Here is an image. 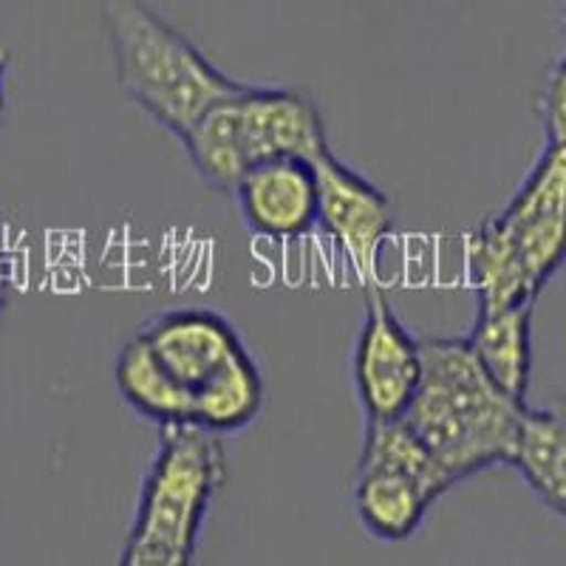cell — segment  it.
<instances>
[{
	"instance_id": "8fae6325",
	"label": "cell",
	"mask_w": 566,
	"mask_h": 566,
	"mask_svg": "<svg viewBox=\"0 0 566 566\" xmlns=\"http://www.w3.org/2000/svg\"><path fill=\"white\" fill-rule=\"evenodd\" d=\"M533 310L535 303L479 306L476 323L464 337L484 374L518 402H527L533 380Z\"/></svg>"
},
{
	"instance_id": "9a60e30c",
	"label": "cell",
	"mask_w": 566,
	"mask_h": 566,
	"mask_svg": "<svg viewBox=\"0 0 566 566\" xmlns=\"http://www.w3.org/2000/svg\"><path fill=\"white\" fill-rule=\"evenodd\" d=\"M239 97V94H235ZM235 97L221 99L210 111L196 119L179 142L185 145V154L193 165L196 174L210 187L230 193L244 179L247 170L252 168L250 156L244 150L239 130V114H235Z\"/></svg>"
},
{
	"instance_id": "5b68a950",
	"label": "cell",
	"mask_w": 566,
	"mask_h": 566,
	"mask_svg": "<svg viewBox=\"0 0 566 566\" xmlns=\"http://www.w3.org/2000/svg\"><path fill=\"white\" fill-rule=\"evenodd\" d=\"M422 380V343L394 315L380 283L366 286V317L352 352V382L366 422L402 417Z\"/></svg>"
},
{
	"instance_id": "7c38bea8",
	"label": "cell",
	"mask_w": 566,
	"mask_h": 566,
	"mask_svg": "<svg viewBox=\"0 0 566 566\" xmlns=\"http://www.w3.org/2000/svg\"><path fill=\"white\" fill-rule=\"evenodd\" d=\"M114 382L125 406L142 422L156 424L159 431L174 424H193V394L161 366L139 332L119 348Z\"/></svg>"
},
{
	"instance_id": "7a4b0ae2",
	"label": "cell",
	"mask_w": 566,
	"mask_h": 566,
	"mask_svg": "<svg viewBox=\"0 0 566 566\" xmlns=\"http://www.w3.org/2000/svg\"><path fill=\"white\" fill-rule=\"evenodd\" d=\"M479 306L535 303L566 264V148L547 145L507 205L464 235Z\"/></svg>"
},
{
	"instance_id": "4fadbf2b",
	"label": "cell",
	"mask_w": 566,
	"mask_h": 566,
	"mask_svg": "<svg viewBox=\"0 0 566 566\" xmlns=\"http://www.w3.org/2000/svg\"><path fill=\"white\" fill-rule=\"evenodd\" d=\"M513 464L527 488L566 522V399L522 408Z\"/></svg>"
},
{
	"instance_id": "6da1fadb",
	"label": "cell",
	"mask_w": 566,
	"mask_h": 566,
	"mask_svg": "<svg viewBox=\"0 0 566 566\" xmlns=\"http://www.w3.org/2000/svg\"><path fill=\"white\" fill-rule=\"evenodd\" d=\"M527 402L490 380L464 337L422 340V380L402 419L453 484L513 462Z\"/></svg>"
},
{
	"instance_id": "8992f818",
	"label": "cell",
	"mask_w": 566,
	"mask_h": 566,
	"mask_svg": "<svg viewBox=\"0 0 566 566\" xmlns=\"http://www.w3.org/2000/svg\"><path fill=\"white\" fill-rule=\"evenodd\" d=\"M317 224L346 255L363 286L377 283L380 252L391 235V201L332 150L317 156Z\"/></svg>"
},
{
	"instance_id": "2e32d148",
	"label": "cell",
	"mask_w": 566,
	"mask_h": 566,
	"mask_svg": "<svg viewBox=\"0 0 566 566\" xmlns=\"http://www.w3.org/2000/svg\"><path fill=\"white\" fill-rule=\"evenodd\" d=\"M538 119L547 145L566 148V57L555 63L538 97Z\"/></svg>"
},
{
	"instance_id": "ba28073f",
	"label": "cell",
	"mask_w": 566,
	"mask_h": 566,
	"mask_svg": "<svg viewBox=\"0 0 566 566\" xmlns=\"http://www.w3.org/2000/svg\"><path fill=\"white\" fill-rule=\"evenodd\" d=\"M239 130L252 165L277 156L315 161L328 148L323 116L312 97L275 85H247L235 97Z\"/></svg>"
},
{
	"instance_id": "d6986e66",
	"label": "cell",
	"mask_w": 566,
	"mask_h": 566,
	"mask_svg": "<svg viewBox=\"0 0 566 566\" xmlns=\"http://www.w3.org/2000/svg\"><path fill=\"white\" fill-rule=\"evenodd\" d=\"M564 29H566V9H564Z\"/></svg>"
},
{
	"instance_id": "30bf717a",
	"label": "cell",
	"mask_w": 566,
	"mask_h": 566,
	"mask_svg": "<svg viewBox=\"0 0 566 566\" xmlns=\"http://www.w3.org/2000/svg\"><path fill=\"white\" fill-rule=\"evenodd\" d=\"M437 499L442 495L431 484L397 464L360 462L354 473V515L360 527L382 544L413 538Z\"/></svg>"
},
{
	"instance_id": "5bb4252c",
	"label": "cell",
	"mask_w": 566,
	"mask_h": 566,
	"mask_svg": "<svg viewBox=\"0 0 566 566\" xmlns=\"http://www.w3.org/2000/svg\"><path fill=\"white\" fill-rule=\"evenodd\" d=\"M264 374L244 346L193 391V424L219 437L239 433L264 411Z\"/></svg>"
},
{
	"instance_id": "277c9868",
	"label": "cell",
	"mask_w": 566,
	"mask_h": 566,
	"mask_svg": "<svg viewBox=\"0 0 566 566\" xmlns=\"http://www.w3.org/2000/svg\"><path fill=\"white\" fill-rule=\"evenodd\" d=\"M227 482L219 433L199 424L161 428L154 462L145 470L136 513L123 544V566H190L201 524Z\"/></svg>"
},
{
	"instance_id": "52a82bcc",
	"label": "cell",
	"mask_w": 566,
	"mask_h": 566,
	"mask_svg": "<svg viewBox=\"0 0 566 566\" xmlns=\"http://www.w3.org/2000/svg\"><path fill=\"white\" fill-rule=\"evenodd\" d=\"M232 199L255 235L295 244L317 227L315 165L295 156L258 161L232 190Z\"/></svg>"
},
{
	"instance_id": "e0dca14e",
	"label": "cell",
	"mask_w": 566,
	"mask_h": 566,
	"mask_svg": "<svg viewBox=\"0 0 566 566\" xmlns=\"http://www.w3.org/2000/svg\"><path fill=\"white\" fill-rule=\"evenodd\" d=\"M9 57L12 54L0 45V119H3V108H7V71H9Z\"/></svg>"
},
{
	"instance_id": "3957f363",
	"label": "cell",
	"mask_w": 566,
	"mask_h": 566,
	"mask_svg": "<svg viewBox=\"0 0 566 566\" xmlns=\"http://www.w3.org/2000/svg\"><path fill=\"white\" fill-rule=\"evenodd\" d=\"M103 23L119 91L176 139L205 111L247 88L212 65L148 0H103Z\"/></svg>"
},
{
	"instance_id": "9c48e42d",
	"label": "cell",
	"mask_w": 566,
	"mask_h": 566,
	"mask_svg": "<svg viewBox=\"0 0 566 566\" xmlns=\"http://www.w3.org/2000/svg\"><path fill=\"white\" fill-rule=\"evenodd\" d=\"M139 335L161 366L193 394L216 368L224 366L232 354L244 348L235 326L216 310H170L150 317L139 328Z\"/></svg>"
},
{
	"instance_id": "ac0fdd59",
	"label": "cell",
	"mask_w": 566,
	"mask_h": 566,
	"mask_svg": "<svg viewBox=\"0 0 566 566\" xmlns=\"http://www.w3.org/2000/svg\"><path fill=\"white\" fill-rule=\"evenodd\" d=\"M7 297H9V272H7V258H3V252H0V315H3Z\"/></svg>"
}]
</instances>
